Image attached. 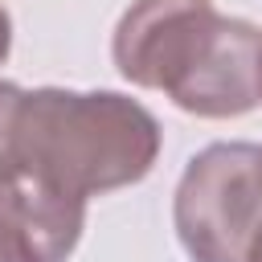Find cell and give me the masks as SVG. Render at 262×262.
Segmentation results:
<instances>
[{
    "label": "cell",
    "mask_w": 262,
    "mask_h": 262,
    "mask_svg": "<svg viewBox=\"0 0 262 262\" xmlns=\"http://www.w3.org/2000/svg\"><path fill=\"white\" fill-rule=\"evenodd\" d=\"M111 53L131 86L164 90L196 119H237L262 102V33L213 0H135Z\"/></svg>",
    "instance_id": "6da1fadb"
},
{
    "label": "cell",
    "mask_w": 262,
    "mask_h": 262,
    "mask_svg": "<svg viewBox=\"0 0 262 262\" xmlns=\"http://www.w3.org/2000/svg\"><path fill=\"white\" fill-rule=\"evenodd\" d=\"M160 156L156 115L115 90H25L16 115L20 172L74 196L139 184Z\"/></svg>",
    "instance_id": "7a4b0ae2"
},
{
    "label": "cell",
    "mask_w": 262,
    "mask_h": 262,
    "mask_svg": "<svg viewBox=\"0 0 262 262\" xmlns=\"http://www.w3.org/2000/svg\"><path fill=\"white\" fill-rule=\"evenodd\" d=\"M172 225L192 262H250L262 229V147H201L176 184Z\"/></svg>",
    "instance_id": "3957f363"
},
{
    "label": "cell",
    "mask_w": 262,
    "mask_h": 262,
    "mask_svg": "<svg viewBox=\"0 0 262 262\" xmlns=\"http://www.w3.org/2000/svg\"><path fill=\"white\" fill-rule=\"evenodd\" d=\"M86 225V196L33 176L0 184V262H66Z\"/></svg>",
    "instance_id": "277c9868"
},
{
    "label": "cell",
    "mask_w": 262,
    "mask_h": 262,
    "mask_svg": "<svg viewBox=\"0 0 262 262\" xmlns=\"http://www.w3.org/2000/svg\"><path fill=\"white\" fill-rule=\"evenodd\" d=\"M25 90L12 82H0V184L20 176V160H16V115H20Z\"/></svg>",
    "instance_id": "5b68a950"
},
{
    "label": "cell",
    "mask_w": 262,
    "mask_h": 262,
    "mask_svg": "<svg viewBox=\"0 0 262 262\" xmlns=\"http://www.w3.org/2000/svg\"><path fill=\"white\" fill-rule=\"evenodd\" d=\"M8 49H12V20H8V12L0 4V61L8 57Z\"/></svg>",
    "instance_id": "8992f818"
},
{
    "label": "cell",
    "mask_w": 262,
    "mask_h": 262,
    "mask_svg": "<svg viewBox=\"0 0 262 262\" xmlns=\"http://www.w3.org/2000/svg\"><path fill=\"white\" fill-rule=\"evenodd\" d=\"M250 262H262V229H258V237H254V250H250Z\"/></svg>",
    "instance_id": "52a82bcc"
}]
</instances>
